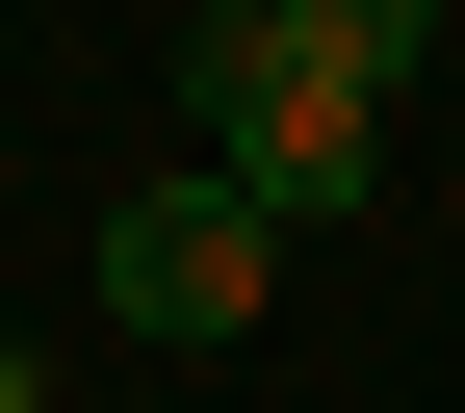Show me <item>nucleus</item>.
Segmentation results:
<instances>
[{
    "label": "nucleus",
    "instance_id": "nucleus-1",
    "mask_svg": "<svg viewBox=\"0 0 465 413\" xmlns=\"http://www.w3.org/2000/svg\"><path fill=\"white\" fill-rule=\"evenodd\" d=\"M182 103H207V155H232V182H259L284 232L388 182V78H336L284 0H207V26H182Z\"/></svg>",
    "mask_w": 465,
    "mask_h": 413
},
{
    "label": "nucleus",
    "instance_id": "nucleus-2",
    "mask_svg": "<svg viewBox=\"0 0 465 413\" xmlns=\"http://www.w3.org/2000/svg\"><path fill=\"white\" fill-rule=\"evenodd\" d=\"M259 284H284V207L259 182H130L104 207V310L130 336H259Z\"/></svg>",
    "mask_w": 465,
    "mask_h": 413
},
{
    "label": "nucleus",
    "instance_id": "nucleus-3",
    "mask_svg": "<svg viewBox=\"0 0 465 413\" xmlns=\"http://www.w3.org/2000/svg\"><path fill=\"white\" fill-rule=\"evenodd\" d=\"M284 26H311L336 78H414V52H440V0H284Z\"/></svg>",
    "mask_w": 465,
    "mask_h": 413
},
{
    "label": "nucleus",
    "instance_id": "nucleus-4",
    "mask_svg": "<svg viewBox=\"0 0 465 413\" xmlns=\"http://www.w3.org/2000/svg\"><path fill=\"white\" fill-rule=\"evenodd\" d=\"M0 413H26V336H0Z\"/></svg>",
    "mask_w": 465,
    "mask_h": 413
}]
</instances>
